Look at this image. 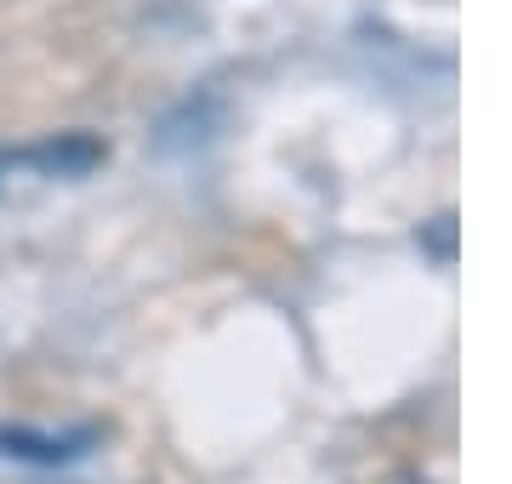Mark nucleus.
<instances>
[{"mask_svg":"<svg viewBox=\"0 0 512 484\" xmlns=\"http://www.w3.org/2000/svg\"><path fill=\"white\" fill-rule=\"evenodd\" d=\"M97 433L80 428V433H35V428H0V456H18V462H40V467H57V462H74L86 456Z\"/></svg>","mask_w":512,"mask_h":484,"instance_id":"1","label":"nucleus"},{"mask_svg":"<svg viewBox=\"0 0 512 484\" xmlns=\"http://www.w3.org/2000/svg\"><path fill=\"white\" fill-rule=\"evenodd\" d=\"M18 160H23V166H40L46 177H86V171L103 160V143H92V137L69 131V137H52V143H35V149H23Z\"/></svg>","mask_w":512,"mask_h":484,"instance_id":"2","label":"nucleus"}]
</instances>
